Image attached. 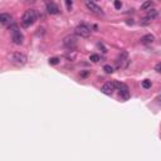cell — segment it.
Returning a JSON list of instances; mask_svg holds the SVG:
<instances>
[{
    "label": "cell",
    "instance_id": "obj_1",
    "mask_svg": "<svg viewBox=\"0 0 161 161\" xmlns=\"http://www.w3.org/2000/svg\"><path fill=\"white\" fill-rule=\"evenodd\" d=\"M35 20H37V12L34 9H29L23 14L20 22H22V25L24 28H29L30 25H33L35 23Z\"/></svg>",
    "mask_w": 161,
    "mask_h": 161
},
{
    "label": "cell",
    "instance_id": "obj_2",
    "mask_svg": "<svg viewBox=\"0 0 161 161\" xmlns=\"http://www.w3.org/2000/svg\"><path fill=\"white\" fill-rule=\"evenodd\" d=\"M10 62H12L14 66L16 67H23L24 64L26 63V60H28V58H26V56L24 53H20V52H15L13 53L12 56L9 57Z\"/></svg>",
    "mask_w": 161,
    "mask_h": 161
},
{
    "label": "cell",
    "instance_id": "obj_3",
    "mask_svg": "<svg viewBox=\"0 0 161 161\" xmlns=\"http://www.w3.org/2000/svg\"><path fill=\"white\" fill-rule=\"evenodd\" d=\"M74 34L81 38H88L91 35V26H88L87 24H79L74 28Z\"/></svg>",
    "mask_w": 161,
    "mask_h": 161
},
{
    "label": "cell",
    "instance_id": "obj_4",
    "mask_svg": "<svg viewBox=\"0 0 161 161\" xmlns=\"http://www.w3.org/2000/svg\"><path fill=\"white\" fill-rule=\"evenodd\" d=\"M115 86H116V88L120 91V96H121L122 100L127 101L130 98V90H128L127 86H126L125 83H120V82H115Z\"/></svg>",
    "mask_w": 161,
    "mask_h": 161
},
{
    "label": "cell",
    "instance_id": "obj_5",
    "mask_svg": "<svg viewBox=\"0 0 161 161\" xmlns=\"http://www.w3.org/2000/svg\"><path fill=\"white\" fill-rule=\"evenodd\" d=\"M130 64V59H128V54L126 52H122L118 56V58L116 59V66L117 68H126Z\"/></svg>",
    "mask_w": 161,
    "mask_h": 161
},
{
    "label": "cell",
    "instance_id": "obj_6",
    "mask_svg": "<svg viewBox=\"0 0 161 161\" xmlns=\"http://www.w3.org/2000/svg\"><path fill=\"white\" fill-rule=\"evenodd\" d=\"M63 46L68 48V49H74L77 47V38L74 35H67L66 38L63 39Z\"/></svg>",
    "mask_w": 161,
    "mask_h": 161
},
{
    "label": "cell",
    "instance_id": "obj_7",
    "mask_svg": "<svg viewBox=\"0 0 161 161\" xmlns=\"http://www.w3.org/2000/svg\"><path fill=\"white\" fill-rule=\"evenodd\" d=\"M157 15H159L157 10H155V9H150V10H147V14H146L145 18L142 19L141 24H142V25H147V24H150V23H151L152 20L155 19Z\"/></svg>",
    "mask_w": 161,
    "mask_h": 161
},
{
    "label": "cell",
    "instance_id": "obj_8",
    "mask_svg": "<svg viewBox=\"0 0 161 161\" xmlns=\"http://www.w3.org/2000/svg\"><path fill=\"white\" fill-rule=\"evenodd\" d=\"M86 6L88 8L91 13H93V14H97V15H103V10L101 9V6H98L96 3L93 1H86Z\"/></svg>",
    "mask_w": 161,
    "mask_h": 161
},
{
    "label": "cell",
    "instance_id": "obj_9",
    "mask_svg": "<svg viewBox=\"0 0 161 161\" xmlns=\"http://www.w3.org/2000/svg\"><path fill=\"white\" fill-rule=\"evenodd\" d=\"M12 40H13V43H14V44H16V46H20V44H23V40H24L23 33L20 32L19 29L13 30V32H12Z\"/></svg>",
    "mask_w": 161,
    "mask_h": 161
},
{
    "label": "cell",
    "instance_id": "obj_10",
    "mask_svg": "<svg viewBox=\"0 0 161 161\" xmlns=\"http://www.w3.org/2000/svg\"><path fill=\"white\" fill-rule=\"evenodd\" d=\"M116 90V86H115V81L113 82H107V83H105L103 86L101 87V92L107 96H111L113 93V91Z\"/></svg>",
    "mask_w": 161,
    "mask_h": 161
},
{
    "label": "cell",
    "instance_id": "obj_11",
    "mask_svg": "<svg viewBox=\"0 0 161 161\" xmlns=\"http://www.w3.org/2000/svg\"><path fill=\"white\" fill-rule=\"evenodd\" d=\"M59 8H58L57 4L54 3H47V13L50 15H56V14H59Z\"/></svg>",
    "mask_w": 161,
    "mask_h": 161
},
{
    "label": "cell",
    "instance_id": "obj_12",
    "mask_svg": "<svg viewBox=\"0 0 161 161\" xmlns=\"http://www.w3.org/2000/svg\"><path fill=\"white\" fill-rule=\"evenodd\" d=\"M13 20V16L8 14V13H1L0 14V23L3 24V25H6V24H10Z\"/></svg>",
    "mask_w": 161,
    "mask_h": 161
},
{
    "label": "cell",
    "instance_id": "obj_13",
    "mask_svg": "<svg viewBox=\"0 0 161 161\" xmlns=\"http://www.w3.org/2000/svg\"><path fill=\"white\" fill-rule=\"evenodd\" d=\"M141 43L142 44H150V43H152L154 40H155V37L152 35V34H146V35H143L141 37Z\"/></svg>",
    "mask_w": 161,
    "mask_h": 161
},
{
    "label": "cell",
    "instance_id": "obj_14",
    "mask_svg": "<svg viewBox=\"0 0 161 161\" xmlns=\"http://www.w3.org/2000/svg\"><path fill=\"white\" fill-rule=\"evenodd\" d=\"M154 6V3L152 1H145L143 4L141 5V9L142 10H150Z\"/></svg>",
    "mask_w": 161,
    "mask_h": 161
},
{
    "label": "cell",
    "instance_id": "obj_15",
    "mask_svg": "<svg viewBox=\"0 0 161 161\" xmlns=\"http://www.w3.org/2000/svg\"><path fill=\"white\" fill-rule=\"evenodd\" d=\"M141 86L145 90H149V88H151V81H149V79H145V81H142V83Z\"/></svg>",
    "mask_w": 161,
    "mask_h": 161
},
{
    "label": "cell",
    "instance_id": "obj_16",
    "mask_svg": "<svg viewBox=\"0 0 161 161\" xmlns=\"http://www.w3.org/2000/svg\"><path fill=\"white\" fill-rule=\"evenodd\" d=\"M103 71L106 72V73H113V67L112 66H109V64H106V66L103 67Z\"/></svg>",
    "mask_w": 161,
    "mask_h": 161
},
{
    "label": "cell",
    "instance_id": "obj_17",
    "mask_svg": "<svg viewBox=\"0 0 161 161\" xmlns=\"http://www.w3.org/2000/svg\"><path fill=\"white\" fill-rule=\"evenodd\" d=\"M100 59H101V58H100V56H98V54H92V56L90 57V60L93 62V63H97Z\"/></svg>",
    "mask_w": 161,
    "mask_h": 161
},
{
    "label": "cell",
    "instance_id": "obj_18",
    "mask_svg": "<svg viewBox=\"0 0 161 161\" xmlns=\"http://www.w3.org/2000/svg\"><path fill=\"white\" fill-rule=\"evenodd\" d=\"M59 63V58L57 57H53V58H49V64H53V66H56V64Z\"/></svg>",
    "mask_w": 161,
    "mask_h": 161
},
{
    "label": "cell",
    "instance_id": "obj_19",
    "mask_svg": "<svg viewBox=\"0 0 161 161\" xmlns=\"http://www.w3.org/2000/svg\"><path fill=\"white\" fill-rule=\"evenodd\" d=\"M113 5H115L116 9H121V8H122V3H121V1H115Z\"/></svg>",
    "mask_w": 161,
    "mask_h": 161
},
{
    "label": "cell",
    "instance_id": "obj_20",
    "mask_svg": "<svg viewBox=\"0 0 161 161\" xmlns=\"http://www.w3.org/2000/svg\"><path fill=\"white\" fill-rule=\"evenodd\" d=\"M155 71L157 72V73H161V62H160V63H157L155 66Z\"/></svg>",
    "mask_w": 161,
    "mask_h": 161
},
{
    "label": "cell",
    "instance_id": "obj_21",
    "mask_svg": "<svg viewBox=\"0 0 161 161\" xmlns=\"http://www.w3.org/2000/svg\"><path fill=\"white\" fill-rule=\"evenodd\" d=\"M66 5L68 6V9L71 10V8H72V5H73V1H71V0H67V1H66Z\"/></svg>",
    "mask_w": 161,
    "mask_h": 161
},
{
    "label": "cell",
    "instance_id": "obj_22",
    "mask_svg": "<svg viewBox=\"0 0 161 161\" xmlns=\"http://www.w3.org/2000/svg\"><path fill=\"white\" fill-rule=\"evenodd\" d=\"M156 101H157V103H159V105H161V94H160L159 97L156 98Z\"/></svg>",
    "mask_w": 161,
    "mask_h": 161
},
{
    "label": "cell",
    "instance_id": "obj_23",
    "mask_svg": "<svg viewBox=\"0 0 161 161\" xmlns=\"http://www.w3.org/2000/svg\"><path fill=\"white\" fill-rule=\"evenodd\" d=\"M88 74H90V72H83V73H82V77H87Z\"/></svg>",
    "mask_w": 161,
    "mask_h": 161
}]
</instances>
